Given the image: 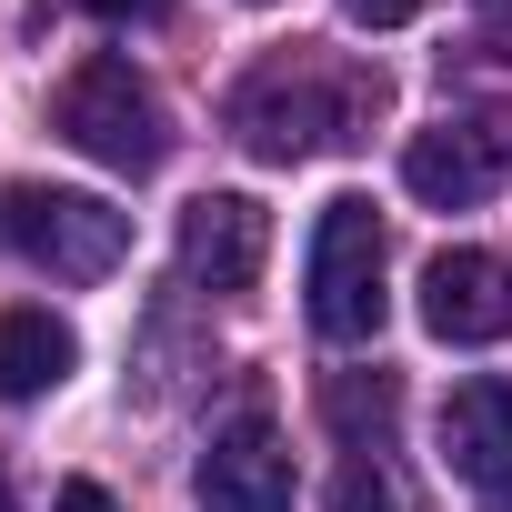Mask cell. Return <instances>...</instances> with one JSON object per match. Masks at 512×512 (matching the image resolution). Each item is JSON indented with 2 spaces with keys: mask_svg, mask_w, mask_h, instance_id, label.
I'll list each match as a JSON object with an SVG mask.
<instances>
[{
  "mask_svg": "<svg viewBox=\"0 0 512 512\" xmlns=\"http://www.w3.org/2000/svg\"><path fill=\"white\" fill-rule=\"evenodd\" d=\"M51 121H61V141H71V151H91V161H101V171H121V181H151V171L171 161V121H161L151 81H141L121 51L81 61V71L61 81Z\"/></svg>",
  "mask_w": 512,
  "mask_h": 512,
  "instance_id": "obj_1",
  "label": "cell"
},
{
  "mask_svg": "<svg viewBox=\"0 0 512 512\" xmlns=\"http://www.w3.org/2000/svg\"><path fill=\"white\" fill-rule=\"evenodd\" d=\"M382 312H392V292H382V221H372L362 191H342L312 221V332L322 342H372Z\"/></svg>",
  "mask_w": 512,
  "mask_h": 512,
  "instance_id": "obj_2",
  "label": "cell"
},
{
  "mask_svg": "<svg viewBox=\"0 0 512 512\" xmlns=\"http://www.w3.org/2000/svg\"><path fill=\"white\" fill-rule=\"evenodd\" d=\"M0 231L51 282H111L121 251H131V211H111L101 191H41V181L0 201Z\"/></svg>",
  "mask_w": 512,
  "mask_h": 512,
  "instance_id": "obj_3",
  "label": "cell"
},
{
  "mask_svg": "<svg viewBox=\"0 0 512 512\" xmlns=\"http://www.w3.org/2000/svg\"><path fill=\"white\" fill-rule=\"evenodd\" d=\"M502 171H512V111L432 121V131H412V151H402V191L432 201V211H472Z\"/></svg>",
  "mask_w": 512,
  "mask_h": 512,
  "instance_id": "obj_4",
  "label": "cell"
},
{
  "mask_svg": "<svg viewBox=\"0 0 512 512\" xmlns=\"http://www.w3.org/2000/svg\"><path fill=\"white\" fill-rule=\"evenodd\" d=\"M272 262V211L251 191H201L181 211V282L191 292H251Z\"/></svg>",
  "mask_w": 512,
  "mask_h": 512,
  "instance_id": "obj_5",
  "label": "cell"
},
{
  "mask_svg": "<svg viewBox=\"0 0 512 512\" xmlns=\"http://www.w3.org/2000/svg\"><path fill=\"white\" fill-rule=\"evenodd\" d=\"M191 492H201V512H292V442L262 412H241L191 462Z\"/></svg>",
  "mask_w": 512,
  "mask_h": 512,
  "instance_id": "obj_6",
  "label": "cell"
},
{
  "mask_svg": "<svg viewBox=\"0 0 512 512\" xmlns=\"http://www.w3.org/2000/svg\"><path fill=\"white\" fill-rule=\"evenodd\" d=\"M442 472L482 512H512V382L502 372H482L442 402Z\"/></svg>",
  "mask_w": 512,
  "mask_h": 512,
  "instance_id": "obj_7",
  "label": "cell"
},
{
  "mask_svg": "<svg viewBox=\"0 0 512 512\" xmlns=\"http://www.w3.org/2000/svg\"><path fill=\"white\" fill-rule=\"evenodd\" d=\"M231 131L262 161H312L322 141H342V91H322L312 71H262V81H241Z\"/></svg>",
  "mask_w": 512,
  "mask_h": 512,
  "instance_id": "obj_8",
  "label": "cell"
},
{
  "mask_svg": "<svg viewBox=\"0 0 512 512\" xmlns=\"http://www.w3.org/2000/svg\"><path fill=\"white\" fill-rule=\"evenodd\" d=\"M422 332L432 342H502L512 332V262L502 251H432L422 262Z\"/></svg>",
  "mask_w": 512,
  "mask_h": 512,
  "instance_id": "obj_9",
  "label": "cell"
},
{
  "mask_svg": "<svg viewBox=\"0 0 512 512\" xmlns=\"http://www.w3.org/2000/svg\"><path fill=\"white\" fill-rule=\"evenodd\" d=\"M71 362H81V342H71L61 312H41V302L0 312V402H41V392H61Z\"/></svg>",
  "mask_w": 512,
  "mask_h": 512,
  "instance_id": "obj_10",
  "label": "cell"
},
{
  "mask_svg": "<svg viewBox=\"0 0 512 512\" xmlns=\"http://www.w3.org/2000/svg\"><path fill=\"white\" fill-rule=\"evenodd\" d=\"M332 512H402V502H392V482H382L372 462H342V472H332Z\"/></svg>",
  "mask_w": 512,
  "mask_h": 512,
  "instance_id": "obj_11",
  "label": "cell"
},
{
  "mask_svg": "<svg viewBox=\"0 0 512 512\" xmlns=\"http://www.w3.org/2000/svg\"><path fill=\"white\" fill-rule=\"evenodd\" d=\"M412 11H422V0H342V21H352V31H402Z\"/></svg>",
  "mask_w": 512,
  "mask_h": 512,
  "instance_id": "obj_12",
  "label": "cell"
},
{
  "mask_svg": "<svg viewBox=\"0 0 512 512\" xmlns=\"http://www.w3.org/2000/svg\"><path fill=\"white\" fill-rule=\"evenodd\" d=\"M61 512H121V502H111L101 482H61Z\"/></svg>",
  "mask_w": 512,
  "mask_h": 512,
  "instance_id": "obj_13",
  "label": "cell"
},
{
  "mask_svg": "<svg viewBox=\"0 0 512 512\" xmlns=\"http://www.w3.org/2000/svg\"><path fill=\"white\" fill-rule=\"evenodd\" d=\"M81 11H91V21H151L161 0H81Z\"/></svg>",
  "mask_w": 512,
  "mask_h": 512,
  "instance_id": "obj_14",
  "label": "cell"
},
{
  "mask_svg": "<svg viewBox=\"0 0 512 512\" xmlns=\"http://www.w3.org/2000/svg\"><path fill=\"white\" fill-rule=\"evenodd\" d=\"M0 512H21V502H11V482H0Z\"/></svg>",
  "mask_w": 512,
  "mask_h": 512,
  "instance_id": "obj_15",
  "label": "cell"
}]
</instances>
